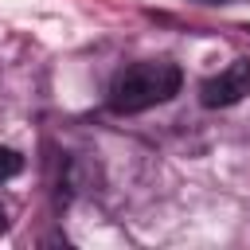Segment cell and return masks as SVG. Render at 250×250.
I'll return each instance as SVG.
<instances>
[{"mask_svg": "<svg viewBox=\"0 0 250 250\" xmlns=\"http://www.w3.org/2000/svg\"><path fill=\"white\" fill-rule=\"evenodd\" d=\"M176 90H180V66L176 62H133L113 78L109 105L117 113H141L148 105L168 102Z\"/></svg>", "mask_w": 250, "mask_h": 250, "instance_id": "1", "label": "cell"}, {"mask_svg": "<svg viewBox=\"0 0 250 250\" xmlns=\"http://www.w3.org/2000/svg\"><path fill=\"white\" fill-rule=\"evenodd\" d=\"M246 94H250V59H234L227 70H219L215 78H207V82L199 86V102H203L207 109L238 105Z\"/></svg>", "mask_w": 250, "mask_h": 250, "instance_id": "2", "label": "cell"}, {"mask_svg": "<svg viewBox=\"0 0 250 250\" xmlns=\"http://www.w3.org/2000/svg\"><path fill=\"white\" fill-rule=\"evenodd\" d=\"M20 168H23V156H20L16 148H4V145H0V184H4V180H12Z\"/></svg>", "mask_w": 250, "mask_h": 250, "instance_id": "3", "label": "cell"}, {"mask_svg": "<svg viewBox=\"0 0 250 250\" xmlns=\"http://www.w3.org/2000/svg\"><path fill=\"white\" fill-rule=\"evenodd\" d=\"M4 227H8V215H4V207H0V230H4Z\"/></svg>", "mask_w": 250, "mask_h": 250, "instance_id": "4", "label": "cell"}, {"mask_svg": "<svg viewBox=\"0 0 250 250\" xmlns=\"http://www.w3.org/2000/svg\"><path fill=\"white\" fill-rule=\"evenodd\" d=\"M199 4H230V0H199Z\"/></svg>", "mask_w": 250, "mask_h": 250, "instance_id": "5", "label": "cell"}]
</instances>
